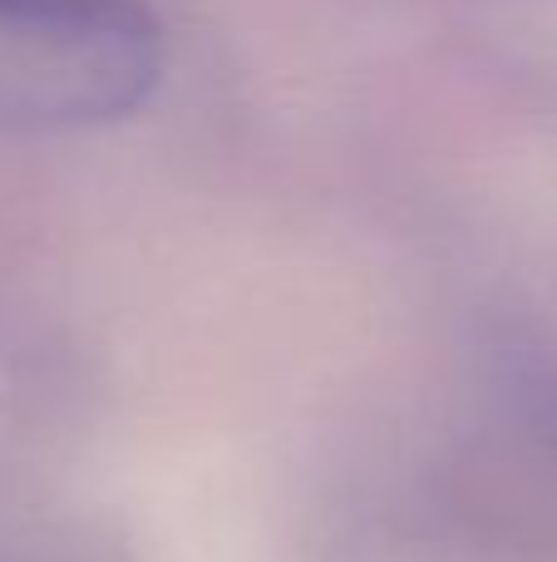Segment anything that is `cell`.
<instances>
[{"label": "cell", "instance_id": "6da1fadb", "mask_svg": "<svg viewBox=\"0 0 557 562\" xmlns=\"http://www.w3.org/2000/svg\"><path fill=\"white\" fill-rule=\"evenodd\" d=\"M163 79L144 0H0V128L84 134L128 119Z\"/></svg>", "mask_w": 557, "mask_h": 562}]
</instances>
